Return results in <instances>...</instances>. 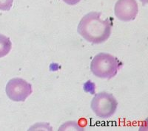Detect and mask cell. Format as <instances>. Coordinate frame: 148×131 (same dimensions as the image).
Masks as SVG:
<instances>
[{
  "label": "cell",
  "mask_w": 148,
  "mask_h": 131,
  "mask_svg": "<svg viewBox=\"0 0 148 131\" xmlns=\"http://www.w3.org/2000/svg\"><path fill=\"white\" fill-rule=\"evenodd\" d=\"M114 11L115 15L119 20L123 22L134 20L138 13L136 0H118Z\"/></svg>",
  "instance_id": "obj_5"
},
{
  "label": "cell",
  "mask_w": 148,
  "mask_h": 131,
  "mask_svg": "<svg viewBox=\"0 0 148 131\" xmlns=\"http://www.w3.org/2000/svg\"><path fill=\"white\" fill-rule=\"evenodd\" d=\"M12 44L10 38L0 34V58L7 55L10 52Z\"/></svg>",
  "instance_id": "obj_6"
},
{
  "label": "cell",
  "mask_w": 148,
  "mask_h": 131,
  "mask_svg": "<svg viewBox=\"0 0 148 131\" xmlns=\"http://www.w3.org/2000/svg\"><path fill=\"white\" fill-rule=\"evenodd\" d=\"M14 0H0V10L8 11L13 6Z\"/></svg>",
  "instance_id": "obj_7"
},
{
  "label": "cell",
  "mask_w": 148,
  "mask_h": 131,
  "mask_svg": "<svg viewBox=\"0 0 148 131\" xmlns=\"http://www.w3.org/2000/svg\"><path fill=\"white\" fill-rule=\"evenodd\" d=\"M5 91L9 99L14 102H24L33 92L31 84L22 78H14L8 82Z\"/></svg>",
  "instance_id": "obj_4"
},
{
  "label": "cell",
  "mask_w": 148,
  "mask_h": 131,
  "mask_svg": "<svg viewBox=\"0 0 148 131\" xmlns=\"http://www.w3.org/2000/svg\"><path fill=\"white\" fill-rule=\"evenodd\" d=\"M122 66L118 58L108 53L101 52L92 59L90 70L96 77L103 79H111L117 74Z\"/></svg>",
  "instance_id": "obj_2"
},
{
  "label": "cell",
  "mask_w": 148,
  "mask_h": 131,
  "mask_svg": "<svg viewBox=\"0 0 148 131\" xmlns=\"http://www.w3.org/2000/svg\"><path fill=\"white\" fill-rule=\"evenodd\" d=\"M63 2L69 5H76L79 3L81 0H62Z\"/></svg>",
  "instance_id": "obj_8"
},
{
  "label": "cell",
  "mask_w": 148,
  "mask_h": 131,
  "mask_svg": "<svg viewBox=\"0 0 148 131\" xmlns=\"http://www.w3.org/2000/svg\"><path fill=\"white\" fill-rule=\"evenodd\" d=\"M99 12H90L81 19L78 25V32L83 38L92 44L105 42L110 38L112 30L110 19H101Z\"/></svg>",
  "instance_id": "obj_1"
},
{
  "label": "cell",
  "mask_w": 148,
  "mask_h": 131,
  "mask_svg": "<svg viewBox=\"0 0 148 131\" xmlns=\"http://www.w3.org/2000/svg\"><path fill=\"white\" fill-rule=\"evenodd\" d=\"M118 103L113 94L101 92L96 94L91 102V108L98 117L108 119L115 113Z\"/></svg>",
  "instance_id": "obj_3"
}]
</instances>
